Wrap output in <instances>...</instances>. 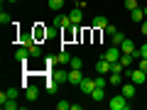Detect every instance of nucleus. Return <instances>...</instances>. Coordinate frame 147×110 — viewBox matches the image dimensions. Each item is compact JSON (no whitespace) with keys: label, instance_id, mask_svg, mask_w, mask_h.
I'll return each mask as SVG.
<instances>
[{"label":"nucleus","instance_id":"a878e982","mask_svg":"<svg viewBox=\"0 0 147 110\" xmlns=\"http://www.w3.org/2000/svg\"><path fill=\"white\" fill-rule=\"evenodd\" d=\"M44 88H47V93H57V81H54V78H49Z\"/></svg>","mask_w":147,"mask_h":110},{"label":"nucleus","instance_id":"473e14b6","mask_svg":"<svg viewBox=\"0 0 147 110\" xmlns=\"http://www.w3.org/2000/svg\"><path fill=\"white\" fill-rule=\"evenodd\" d=\"M142 34L147 37V17H145V20H142Z\"/></svg>","mask_w":147,"mask_h":110},{"label":"nucleus","instance_id":"9d476101","mask_svg":"<svg viewBox=\"0 0 147 110\" xmlns=\"http://www.w3.org/2000/svg\"><path fill=\"white\" fill-rule=\"evenodd\" d=\"M120 52H123V54H135V52H137V49H135V44H132V39H127V37L123 39V44H120Z\"/></svg>","mask_w":147,"mask_h":110},{"label":"nucleus","instance_id":"f704fd0d","mask_svg":"<svg viewBox=\"0 0 147 110\" xmlns=\"http://www.w3.org/2000/svg\"><path fill=\"white\" fill-rule=\"evenodd\" d=\"M145 17H147V5H145Z\"/></svg>","mask_w":147,"mask_h":110},{"label":"nucleus","instance_id":"20e7f679","mask_svg":"<svg viewBox=\"0 0 147 110\" xmlns=\"http://www.w3.org/2000/svg\"><path fill=\"white\" fill-rule=\"evenodd\" d=\"M37 98H39V88H37L34 83L25 86V100H30V103H34Z\"/></svg>","mask_w":147,"mask_h":110},{"label":"nucleus","instance_id":"f03ea898","mask_svg":"<svg viewBox=\"0 0 147 110\" xmlns=\"http://www.w3.org/2000/svg\"><path fill=\"white\" fill-rule=\"evenodd\" d=\"M120 54H123V52H120V47H115V44H110V47H108V49L103 52V56L108 59L110 64H113V61H118V59H120Z\"/></svg>","mask_w":147,"mask_h":110},{"label":"nucleus","instance_id":"bb28decb","mask_svg":"<svg viewBox=\"0 0 147 110\" xmlns=\"http://www.w3.org/2000/svg\"><path fill=\"white\" fill-rule=\"evenodd\" d=\"M57 110H71V103H69V100H59V103H57Z\"/></svg>","mask_w":147,"mask_h":110},{"label":"nucleus","instance_id":"72a5a7b5","mask_svg":"<svg viewBox=\"0 0 147 110\" xmlns=\"http://www.w3.org/2000/svg\"><path fill=\"white\" fill-rule=\"evenodd\" d=\"M3 3H5V0H3ZM7 3H17V0H7Z\"/></svg>","mask_w":147,"mask_h":110},{"label":"nucleus","instance_id":"4be33fe9","mask_svg":"<svg viewBox=\"0 0 147 110\" xmlns=\"http://www.w3.org/2000/svg\"><path fill=\"white\" fill-rule=\"evenodd\" d=\"M123 7H125V10H137V7H140V5H137V0H125V3H123Z\"/></svg>","mask_w":147,"mask_h":110},{"label":"nucleus","instance_id":"9b49d317","mask_svg":"<svg viewBox=\"0 0 147 110\" xmlns=\"http://www.w3.org/2000/svg\"><path fill=\"white\" fill-rule=\"evenodd\" d=\"M52 78L57 81V83H69V71H54Z\"/></svg>","mask_w":147,"mask_h":110},{"label":"nucleus","instance_id":"393cba45","mask_svg":"<svg viewBox=\"0 0 147 110\" xmlns=\"http://www.w3.org/2000/svg\"><path fill=\"white\" fill-rule=\"evenodd\" d=\"M49 7H52V10H61V7H64V0H49Z\"/></svg>","mask_w":147,"mask_h":110},{"label":"nucleus","instance_id":"7ed1b4c3","mask_svg":"<svg viewBox=\"0 0 147 110\" xmlns=\"http://www.w3.org/2000/svg\"><path fill=\"white\" fill-rule=\"evenodd\" d=\"M79 88H81V93H84V95H91V93H93V88H96V78H86V76H84V81L79 83Z\"/></svg>","mask_w":147,"mask_h":110},{"label":"nucleus","instance_id":"c756f323","mask_svg":"<svg viewBox=\"0 0 147 110\" xmlns=\"http://www.w3.org/2000/svg\"><path fill=\"white\" fill-rule=\"evenodd\" d=\"M115 32H118V30H115V27H113V25H108V27H105V34H110V37H113V34H115Z\"/></svg>","mask_w":147,"mask_h":110},{"label":"nucleus","instance_id":"5701e85b","mask_svg":"<svg viewBox=\"0 0 147 110\" xmlns=\"http://www.w3.org/2000/svg\"><path fill=\"white\" fill-rule=\"evenodd\" d=\"M27 49H30V56H32V59H37V56H39V54H42V49L37 47V44H30V47H27Z\"/></svg>","mask_w":147,"mask_h":110},{"label":"nucleus","instance_id":"f8f14e48","mask_svg":"<svg viewBox=\"0 0 147 110\" xmlns=\"http://www.w3.org/2000/svg\"><path fill=\"white\" fill-rule=\"evenodd\" d=\"M123 95H125L127 100L135 98V83H123Z\"/></svg>","mask_w":147,"mask_h":110},{"label":"nucleus","instance_id":"39448f33","mask_svg":"<svg viewBox=\"0 0 147 110\" xmlns=\"http://www.w3.org/2000/svg\"><path fill=\"white\" fill-rule=\"evenodd\" d=\"M130 81H132V83H145V81H147V71H142V68L130 71Z\"/></svg>","mask_w":147,"mask_h":110},{"label":"nucleus","instance_id":"4468645a","mask_svg":"<svg viewBox=\"0 0 147 110\" xmlns=\"http://www.w3.org/2000/svg\"><path fill=\"white\" fill-rule=\"evenodd\" d=\"M15 59H17V61H25V64H27V59H30V49H27V47L17 49V52H15Z\"/></svg>","mask_w":147,"mask_h":110},{"label":"nucleus","instance_id":"423d86ee","mask_svg":"<svg viewBox=\"0 0 147 110\" xmlns=\"http://www.w3.org/2000/svg\"><path fill=\"white\" fill-rule=\"evenodd\" d=\"M69 17H71V22H74V25H81V20H84V7L74 5V10L69 12Z\"/></svg>","mask_w":147,"mask_h":110},{"label":"nucleus","instance_id":"0eeeda50","mask_svg":"<svg viewBox=\"0 0 147 110\" xmlns=\"http://www.w3.org/2000/svg\"><path fill=\"white\" fill-rule=\"evenodd\" d=\"M81 81H84V73H81V68H69V83H76V86H79Z\"/></svg>","mask_w":147,"mask_h":110},{"label":"nucleus","instance_id":"1a4fd4ad","mask_svg":"<svg viewBox=\"0 0 147 110\" xmlns=\"http://www.w3.org/2000/svg\"><path fill=\"white\" fill-rule=\"evenodd\" d=\"M110 66H113V64H110L105 56H100V61L96 64V71H98V73H110Z\"/></svg>","mask_w":147,"mask_h":110},{"label":"nucleus","instance_id":"aec40b11","mask_svg":"<svg viewBox=\"0 0 147 110\" xmlns=\"http://www.w3.org/2000/svg\"><path fill=\"white\" fill-rule=\"evenodd\" d=\"M110 71H113V73H125V66H123V61H120V59H118V61H113Z\"/></svg>","mask_w":147,"mask_h":110},{"label":"nucleus","instance_id":"7c9ffc66","mask_svg":"<svg viewBox=\"0 0 147 110\" xmlns=\"http://www.w3.org/2000/svg\"><path fill=\"white\" fill-rule=\"evenodd\" d=\"M22 44H25V47H30V44H34V42H32V37L27 34V37H22Z\"/></svg>","mask_w":147,"mask_h":110},{"label":"nucleus","instance_id":"a211bd4d","mask_svg":"<svg viewBox=\"0 0 147 110\" xmlns=\"http://www.w3.org/2000/svg\"><path fill=\"white\" fill-rule=\"evenodd\" d=\"M93 27L96 30H105V27H108V20H105V17H93Z\"/></svg>","mask_w":147,"mask_h":110},{"label":"nucleus","instance_id":"2f4dec72","mask_svg":"<svg viewBox=\"0 0 147 110\" xmlns=\"http://www.w3.org/2000/svg\"><path fill=\"white\" fill-rule=\"evenodd\" d=\"M137 54L140 56H147V44H142V49H137Z\"/></svg>","mask_w":147,"mask_h":110},{"label":"nucleus","instance_id":"412c9836","mask_svg":"<svg viewBox=\"0 0 147 110\" xmlns=\"http://www.w3.org/2000/svg\"><path fill=\"white\" fill-rule=\"evenodd\" d=\"M110 39H113V44H115V47H120V44H123V39H125V34H123V32H115V34L110 37Z\"/></svg>","mask_w":147,"mask_h":110},{"label":"nucleus","instance_id":"f257e3e1","mask_svg":"<svg viewBox=\"0 0 147 110\" xmlns=\"http://www.w3.org/2000/svg\"><path fill=\"white\" fill-rule=\"evenodd\" d=\"M108 108L110 110H127V108H130V103H127V98L120 93V95H113V98L108 100Z\"/></svg>","mask_w":147,"mask_h":110},{"label":"nucleus","instance_id":"6ab92c4d","mask_svg":"<svg viewBox=\"0 0 147 110\" xmlns=\"http://www.w3.org/2000/svg\"><path fill=\"white\" fill-rule=\"evenodd\" d=\"M91 98H93V100H103V98H105V88L96 86V88H93V93H91Z\"/></svg>","mask_w":147,"mask_h":110},{"label":"nucleus","instance_id":"dca6fc26","mask_svg":"<svg viewBox=\"0 0 147 110\" xmlns=\"http://www.w3.org/2000/svg\"><path fill=\"white\" fill-rule=\"evenodd\" d=\"M108 83H110V86H123V73H113V71H110Z\"/></svg>","mask_w":147,"mask_h":110},{"label":"nucleus","instance_id":"ddd939ff","mask_svg":"<svg viewBox=\"0 0 147 110\" xmlns=\"http://www.w3.org/2000/svg\"><path fill=\"white\" fill-rule=\"evenodd\" d=\"M0 105H3L5 110H17V108H20V103H17V98H5V100H3Z\"/></svg>","mask_w":147,"mask_h":110},{"label":"nucleus","instance_id":"cd10ccee","mask_svg":"<svg viewBox=\"0 0 147 110\" xmlns=\"http://www.w3.org/2000/svg\"><path fill=\"white\" fill-rule=\"evenodd\" d=\"M10 22H12V17L7 12H0V25H10Z\"/></svg>","mask_w":147,"mask_h":110},{"label":"nucleus","instance_id":"2eb2a0df","mask_svg":"<svg viewBox=\"0 0 147 110\" xmlns=\"http://www.w3.org/2000/svg\"><path fill=\"white\" fill-rule=\"evenodd\" d=\"M57 64H61V66L71 64V54H69V52H59V56H57Z\"/></svg>","mask_w":147,"mask_h":110},{"label":"nucleus","instance_id":"6e6552de","mask_svg":"<svg viewBox=\"0 0 147 110\" xmlns=\"http://www.w3.org/2000/svg\"><path fill=\"white\" fill-rule=\"evenodd\" d=\"M54 25H57V27H64V30H66V27H71L74 22H71V17H69V15H57V17H54Z\"/></svg>","mask_w":147,"mask_h":110},{"label":"nucleus","instance_id":"f3484780","mask_svg":"<svg viewBox=\"0 0 147 110\" xmlns=\"http://www.w3.org/2000/svg\"><path fill=\"white\" fill-rule=\"evenodd\" d=\"M130 17H132V22H142V20H145V10H142V7H137V10L130 12Z\"/></svg>","mask_w":147,"mask_h":110},{"label":"nucleus","instance_id":"b1692460","mask_svg":"<svg viewBox=\"0 0 147 110\" xmlns=\"http://www.w3.org/2000/svg\"><path fill=\"white\" fill-rule=\"evenodd\" d=\"M69 68H84V61H81L79 56H71V64H69Z\"/></svg>","mask_w":147,"mask_h":110},{"label":"nucleus","instance_id":"c85d7f7f","mask_svg":"<svg viewBox=\"0 0 147 110\" xmlns=\"http://www.w3.org/2000/svg\"><path fill=\"white\" fill-rule=\"evenodd\" d=\"M137 68L147 71V56H140V59H137Z\"/></svg>","mask_w":147,"mask_h":110}]
</instances>
